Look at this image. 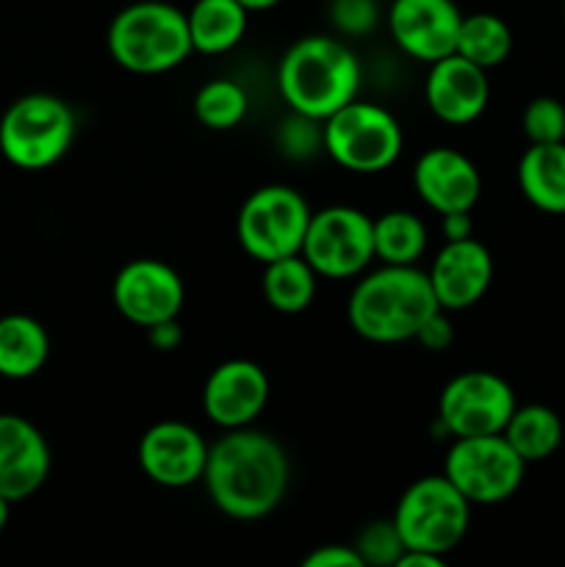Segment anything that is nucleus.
Masks as SVG:
<instances>
[{
    "mask_svg": "<svg viewBox=\"0 0 565 567\" xmlns=\"http://www.w3.org/2000/svg\"><path fill=\"white\" fill-rule=\"evenodd\" d=\"M111 297L122 319L147 330L158 321L181 316L186 288L170 264L158 258H136L116 271Z\"/></svg>",
    "mask_w": 565,
    "mask_h": 567,
    "instance_id": "12",
    "label": "nucleus"
},
{
    "mask_svg": "<svg viewBox=\"0 0 565 567\" xmlns=\"http://www.w3.org/2000/svg\"><path fill=\"white\" fill-rule=\"evenodd\" d=\"M427 275L438 305L449 313H458L482 302L493 282V258L474 236L460 238L443 244Z\"/></svg>",
    "mask_w": 565,
    "mask_h": 567,
    "instance_id": "16",
    "label": "nucleus"
},
{
    "mask_svg": "<svg viewBox=\"0 0 565 567\" xmlns=\"http://www.w3.org/2000/svg\"><path fill=\"white\" fill-rule=\"evenodd\" d=\"M310 216L314 210L297 188L282 186V183L260 186L244 199L242 210H238V244L258 264L299 255Z\"/></svg>",
    "mask_w": 565,
    "mask_h": 567,
    "instance_id": "8",
    "label": "nucleus"
},
{
    "mask_svg": "<svg viewBox=\"0 0 565 567\" xmlns=\"http://www.w3.org/2000/svg\"><path fill=\"white\" fill-rule=\"evenodd\" d=\"M277 89L288 111L325 122L360 92V61L343 39L310 33L282 53Z\"/></svg>",
    "mask_w": 565,
    "mask_h": 567,
    "instance_id": "2",
    "label": "nucleus"
},
{
    "mask_svg": "<svg viewBox=\"0 0 565 567\" xmlns=\"http://www.w3.org/2000/svg\"><path fill=\"white\" fill-rule=\"evenodd\" d=\"M413 341H419L427 352H446L454 343V324L449 319V310L438 308L435 313L427 316V321L419 327Z\"/></svg>",
    "mask_w": 565,
    "mask_h": 567,
    "instance_id": "32",
    "label": "nucleus"
},
{
    "mask_svg": "<svg viewBox=\"0 0 565 567\" xmlns=\"http://www.w3.org/2000/svg\"><path fill=\"white\" fill-rule=\"evenodd\" d=\"M291 465L280 443L266 432L242 426L208 446L203 485L222 515L233 520H260L282 504Z\"/></svg>",
    "mask_w": 565,
    "mask_h": 567,
    "instance_id": "1",
    "label": "nucleus"
},
{
    "mask_svg": "<svg viewBox=\"0 0 565 567\" xmlns=\"http://www.w3.org/2000/svg\"><path fill=\"white\" fill-rule=\"evenodd\" d=\"M424 100L432 116L446 125H471L480 120L491 100L487 70L471 64L463 55L452 53L430 64L424 83Z\"/></svg>",
    "mask_w": 565,
    "mask_h": 567,
    "instance_id": "17",
    "label": "nucleus"
},
{
    "mask_svg": "<svg viewBox=\"0 0 565 567\" xmlns=\"http://www.w3.org/2000/svg\"><path fill=\"white\" fill-rule=\"evenodd\" d=\"M136 460L150 482L183 491L194 482H203L208 443L186 421H158L138 441Z\"/></svg>",
    "mask_w": 565,
    "mask_h": 567,
    "instance_id": "13",
    "label": "nucleus"
},
{
    "mask_svg": "<svg viewBox=\"0 0 565 567\" xmlns=\"http://www.w3.org/2000/svg\"><path fill=\"white\" fill-rule=\"evenodd\" d=\"M427 249V227L410 210H388L374 219V260L415 266Z\"/></svg>",
    "mask_w": 565,
    "mask_h": 567,
    "instance_id": "26",
    "label": "nucleus"
},
{
    "mask_svg": "<svg viewBox=\"0 0 565 567\" xmlns=\"http://www.w3.org/2000/svg\"><path fill=\"white\" fill-rule=\"evenodd\" d=\"M563 421L546 404H518L502 430L504 441L526 465L543 463L563 443Z\"/></svg>",
    "mask_w": 565,
    "mask_h": 567,
    "instance_id": "23",
    "label": "nucleus"
},
{
    "mask_svg": "<svg viewBox=\"0 0 565 567\" xmlns=\"http://www.w3.org/2000/svg\"><path fill=\"white\" fill-rule=\"evenodd\" d=\"M269 393V377L255 360H225L205 380L203 413L219 430H242L264 413Z\"/></svg>",
    "mask_w": 565,
    "mask_h": 567,
    "instance_id": "15",
    "label": "nucleus"
},
{
    "mask_svg": "<svg viewBox=\"0 0 565 567\" xmlns=\"http://www.w3.org/2000/svg\"><path fill=\"white\" fill-rule=\"evenodd\" d=\"M391 520L404 551H427L446 559L469 532L471 502L443 474L421 476L399 496Z\"/></svg>",
    "mask_w": 565,
    "mask_h": 567,
    "instance_id": "6",
    "label": "nucleus"
},
{
    "mask_svg": "<svg viewBox=\"0 0 565 567\" xmlns=\"http://www.w3.org/2000/svg\"><path fill=\"white\" fill-rule=\"evenodd\" d=\"M9 515H11V502L0 493V532H3L6 524H9Z\"/></svg>",
    "mask_w": 565,
    "mask_h": 567,
    "instance_id": "38",
    "label": "nucleus"
},
{
    "mask_svg": "<svg viewBox=\"0 0 565 567\" xmlns=\"http://www.w3.org/2000/svg\"><path fill=\"white\" fill-rule=\"evenodd\" d=\"M302 567H363V559L355 551V546H341V543H330V546H319L302 559Z\"/></svg>",
    "mask_w": 565,
    "mask_h": 567,
    "instance_id": "33",
    "label": "nucleus"
},
{
    "mask_svg": "<svg viewBox=\"0 0 565 567\" xmlns=\"http://www.w3.org/2000/svg\"><path fill=\"white\" fill-rule=\"evenodd\" d=\"M518 408L504 377L493 371H463L443 385L438 399V421L449 437L499 435Z\"/></svg>",
    "mask_w": 565,
    "mask_h": 567,
    "instance_id": "11",
    "label": "nucleus"
},
{
    "mask_svg": "<svg viewBox=\"0 0 565 567\" xmlns=\"http://www.w3.org/2000/svg\"><path fill=\"white\" fill-rule=\"evenodd\" d=\"M510 50H513V31L502 17L491 14V11L463 14L454 53L469 59L471 64L482 66V70H493V66L507 61Z\"/></svg>",
    "mask_w": 565,
    "mask_h": 567,
    "instance_id": "25",
    "label": "nucleus"
},
{
    "mask_svg": "<svg viewBox=\"0 0 565 567\" xmlns=\"http://www.w3.org/2000/svg\"><path fill=\"white\" fill-rule=\"evenodd\" d=\"M413 186L421 203L443 216L474 208L482 194V175L460 150L432 147L415 161Z\"/></svg>",
    "mask_w": 565,
    "mask_h": 567,
    "instance_id": "18",
    "label": "nucleus"
},
{
    "mask_svg": "<svg viewBox=\"0 0 565 567\" xmlns=\"http://www.w3.org/2000/svg\"><path fill=\"white\" fill-rule=\"evenodd\" d=\"M302 258L327 280L360 277L374 260V219L352 205L314 210L302 241Z\"/></svg>",
    "mask_w": 565,
    "mask_h": 567,
    "instance_id": "10",
    "label": "nucleus"
},
{
    "mask_svg": "<svg viewBox=\"0 0 565 567\" xmlns=\"http://www.w3.org/2000/svg\"><path fill=\"white\" fill-rule=\"evenodd\" d=\"M441 230L446 241H460V238L474 236V219L471 210H454V214L441 216Z\"/></svg>",
    "mask_w": 565,
    "mask_h": 567,
    "instance_id": "35",
    "label": "nucleus"
},
{
    "mask_svg": "<svg viewBox=\"0 0 565 567\" xmlns=\"http://www.w3.org/2000/svg\"><path fill=\"white\" fill-rule=\"evenodd\" d=\"M72 142L75 114L55 94H25L0 116V153L17 169H50L70 153Z\"/></svg>",
    "mask_w": 565,
    "mask_h": 567,
    "instance_id": "5",
    "label": "nucleus"
},
{
    "mask_svg": "<svg viewBox=\"0 0 565 567\" xmlns=\"http://www.w3.org/2000/svg\"><path fill=\"white\" fill-rule=\"evenodd\" d=\"M249 97L242 83L230 78H216L199 86L194 94V116L208 131H233L247 116Z\"/></svg>",
    "mask_w": 565,
    "mask_h": 567,
    "instance_id": "27",
    "label": "nucleus"
},
{
    "mask_svg": "<svg viewBox=\"0 0 565 567\" xmlns=\"http://www.w3.org/2000/svg\"><path fill=\"white\" fill-rule=\"evenodd\" d=\"M105 44L111 59L133 75H161L194 53L186 11L164 0H138L116 11Z\"/></svg>",
    "mask_w": 565,
    "mask_h": 567,
    "instance_id": "4",
    "label": "nucleus"
},
{
    "mask_svg": "<svg viewBox=\"0 0 565 567\" xmlns=\"http://www.w3.org/2000/svg\"><path fill=\"white\" fill-rule=\"evenodd\" d=\"M238 3H242L244 9H247L249 14H253V11H269V9H275V6H280L282 0H238Z\"/></svg>",
    "mask_w": 565,
    "mask_h": 567,
    "instance_id": "37",
    "label": "nucleus"
},
{
    "mask_svg": "<svg viewBox=\"0 0 565 567\" xmlns=\"http://www.w3.org/2000/svg\"><path fill=\"white\" fill-rule=\"evenodd\" d=\"M521 127L530 144L565 142V105L557 97H535L521 114Z\"/></svg>",
    "mask_w": 565,
    "mask_h": 567,
    "instance_id": "30",
    "label": "nucleus"
},
{
    "mask_svg": "<svg viewBox=\"0 0 565 567\" xmlns=\"http://www.w3.org/2000/svg\"><path fill=\"white\" fill-rule=\"evenodd\" d=\"M443 476L463 493L471 507H493L518 493L524 485L526 463L504 435L454 437L446 452Z\"/></svg>",
    "mask_w": 565,
    "mask_h": 567,
    "instance_id": "9",
    "label": "nucleus"
},
{
    "mask_svg": "<svg viewBox=\"0 0 565 567\" xmlns=\"http://www.w3.org/2000/svg\"><path fill=\"white\" fill-rule=\"evenodd\" d=\"M330 3V22L341 37L360 39L374 31L380 22L377 0H327Z\"/></svg>",
    "mask_w": 565,
    "mask_h": 567,
    "instance_id": "31",
    "label": "nucleus"
},
{
    "mask_svg": "<svg viewBox=\"0 0 565 567\" xmlns=\"http://www.w3.org/2000/svg\"><path fill=\"white\" fill-rule=\"evenodd\" d=\"M515 177L526 203L543 214H565V142L530 144Z\"/></svg>",
    "mask_w": 565,
    "mask_h": 567,
    "instance_id": "20",
    "label": "nucleus"
},
{
    "mask_svg": "<svg viewBox=\"0 0 565 567\" xmlns=\"http://www.w3.org/2000/svg\"><path fill=\"white\" fill-rule=\"evenodd\" d=\"M355 551L363 559V567H397L399 557H402L404 551V543L391 518L371 520V524H366L363 529H360L358 540H355Z\"/></svg>",
    "mask_w": 565,
    "mask_h": 567,
    "instance_id": "29",
    "label": "nucleus"
},
{
    "mask_svg": "<svg viewBox=\"0 0 565 567\" xmlns=\"http://www.w3.org/2000/svg\"><path fill=\"white\" fill-rule=\"evenodd\" d=\"M441 308L430 275L415 266H388L363 271L349 297L352 330L371 343L413 341L427 316Z\"/></svg>",
    "mask_w": 565,
    "mask_h": 567,
    "instance_id": "3",
    "label": "nucleus"
},
{
    "mask_svg": "<svg viewBox=\"0 0 565 567\" xmlns=\"http://www.w3.org/2000/svg\"><path fill=\"white\" fill-rule=\"evenodd\" d=\"M463 11L454 0H393L388 9V31L410 59L435 64L458 48Z\"/></svg>",
    "mask_w": 565,
    "mask_h": 567,
    "instance_id": "14",
    "label": "nucleus"
},
{
    "mask_svg": "<svg viewBox=\"0 0 565 567\" xmlns=\"http://www.w3.org/2000/svg\"><path fill=\"white\" fill-rule=\"evenodd\" d=\"M563 17H565V0H563Z\"/></svg>",
    "mask_w": 565,
    "mask_h": 567,
    "instance_id": "39",
    "label": "nucleus"
},
{
    "mask_svg": "<svg viewBox=\"0 0 565 567\" xmlns=\"http://www.w3.org/2000/svg\"><path fill=\"white\" fill-rule=\"evenodd\" d=\"M404 147L402 125L388 109L355 97L325 120V153L341 169L377 175L391 169Z\"/></svg>",
    "mask_w": 565,
    "mask_h": 567,
    "instance_id": "7",
    "label": "nucleus"
},
{
    "mask_svg": "<svg viewBox=\"0 0 565 567\" xmlns=\"http://www.w3.org/2000/svg\"><path fill=\"white\" fill-rule=\"evenodd\" d=\"M147 341L155 352H175L183 343V327L177 324V319L158 321V324L147 327Z\"/></svg>",
    "mask_w": 565,
    "mask_h": 567,
    "instance_id": "34",
    "label": "nucleus"
},
{
    "mask_svg": "<svg viewBox=\"0 0 565 567\" xmlns=\"http://www.w3.org/2000/svg\"><path fill=\"white\" fill-rule=\"evenodd\" d=\"M50 476V446L28 419L0 413V493L11 504L31 498Z\"/></svg>",
    "mask_w": 565,
    "mask_h": 567,
    "instance_id": "19",
    "label": "nucleus"
},
{
    "mask_svg": "<svg viewBox=\"0 0 565 567\" xmlns=\"http://www.w3.org/2000/svg\"><path fill=\"white\" fill-rule=\"evenodd\" d=\"M316 271L308 260L299 255H288V258L271 260L264 264V297L271 310L282 316H297L310 308L316 297Z\"/></svg>",
    "mask_w": 565,
    "mask_h": 567,
    "instance_id": "24",
    "label": "nucleus"
},
{
    "mask_svg": "<svg viewBox=\"0 0 565 567\" xmlns=\"http://www.w3.org/2000/svg\"><path fill=\"white\" fill-rule=\"evenodd\" d=\"M397 567H443V557L427 551H402Z\"/></svg>",
    "mask_w": 565,
    "mask_h": 567,
    "instance_id": "36",
    "label": "nucleus"
},
{
    "mask_svg": "<svg viewBox=\"0 0 565 567\" xmlns=\"http://www.w3.org/2000/svg\"><path fill=\"white\" fill-rule=\"evenodd\" d=\"M48 330L33 316L9 313L0 319V377L28 380L48 363Z\"/></svg>",
    "mask_w": 565,
    "mask_h": 567,
    "instance_id": "22",
    "label": "nucleus"
},
{
    "mask_svg": "<svg viewBox=\"0 0 565 567\" xmlns=\"http://www.w3.org/2000/svg\"><path fill=\"white\" fill-rule=\"evenodd\" d=\"M277 147L286 158L308 161L325 150V122L291 111L277 127Z\"/></svg>",
    "mask_w": 565,
    "mask_h": 567,
    "instance_id": "28",
    "label": "nucleus"
},
{
    "mask_svg": "<svg viewBox=\"0 0 565 567\" xmlns=\"http://www.w3.org/2000/svg\"><path fill=\"white\" fill-rule=\"evenodd\" d=\"M194 53L219 55L236 48L249 25V11L238 0H194L186 11Z\"/></svg>",
    "mask_w": 565,
    "mask_h": 567,
    "instance_id": "21",
    "label": "nucleus"
}]
</instances>
